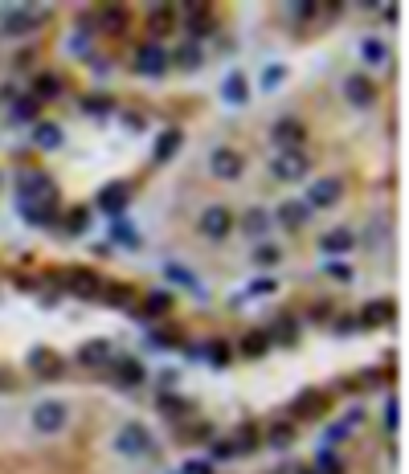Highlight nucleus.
<instances>
[{
    "label": "nucleus",
    "instance_id": "f257e3e1",
    "mask_svg": "<svg viewBox=\"0 0 409 474\" xmlns=\"http://www.w3.org/2000/svg\"><path fill=\"white\" fill-rule=\"evenodd\" d=\"M115 450L123 458H144V454H152V433H147L139 421L119 425V429H115Z\"/></svg>",
    "mask_w": 409,
    "mask_h": 474
},
{
    "label": "nucleus",
    "instance_id": "f03ea898",
    "mask_svg": "<svg viewBox=\"0 0 409 474\" xmlns=\"http://www.w3.org/2000/svg\"><path fill=\"white\" fill-rule=\"evenodd\" d=\"M65 417H70V405L58 401V397H46V401L33 405V429L37 433H58L65 425Z\"/></svg>",
    "mask_w": 409,
    "mask_h": 474
},
{
    "label": "nucleus",
    "instance_id": "7ed1b4c3",
    "mask_svg": "<svg viewBox=\"0 0 409 474\" xmlns=\"http://www.w3.org/2000/svg\"><path fill=\"white\" fill-rule=\"evenodd\" d=\"M270 172H275L278 180H287V184H294V180H303L311 172V156L303 151V147H291V151H278L275 160H270Z\"/></svg>",
    "mask_w": 409,
    "mask_h": 474
},
{
    "label": "nucleus",
    "instance_id": "20e7f679",
    "mask_svg": "<svg viewBox=\"0 0 409 474\" xmlns=\"http://www.w3.org/2000/svg\"><path fill=\"white\" fill-rule=\"evenodd\" d=\"M209 172L217 180H242L245 156H242V151H233V147H213V151H209Z\"/></svg>",
    "mask_w": 409,
    "mask_h": 474
},
{
    "label": "nucleus",
    "instance_id": "39448f33",
    "mask_svg": "<svg viewBox=\"0 0 409 474\" xmlns=\"http://www.w3.org/2000/svg\"><path fill=\"white\" fill-rule=\"evenodd\" d=\"M340 196H344V184L336 176H324V180H315V184L307 188L303 205H307L311 212H315V209H336V205H340Z\"/></svg>",
    "mask_w": 409,
    "mask_h": 474
},
{
    "label": "nucleus",
    "instance_id": "423d86ee",
    "mask_svg": "<svg viewBox=\"0 0 409 474\" xmlns=\"http://www.w3.org/2000/svg\"><path fill=\"white\" fill-rule=\"evenodd\" d=\"M176 16L184 21V29H188V37H193V41H205V37H213V29H217L213 9H205V4H184Z\"/></svg>",
    "mask_w": 409,
    "mask_h": 474
},
{
    "label": "nucleus",
    "instance_id": "0eeeda50",
    "mask_svg": "<svg viewBox=\"0 0 409 474\" xmlns=\"http://www.w3.org/2000/svg\"><path fill=\"white\" fill-rule=\"evenodd\" d=\"M344 98H348L356 111H368V107H376V82L368 78V74H348V78H344Z\"/></svg>",
    "mask_w": 409,
    "mask_h": 474
},
{
    "label": "nucleus",
    "instance_id": "6e6552de",
    "mask_svg": "<svg viewBox=\"0 0 409 474\" xmlns=\"http://www.w3.org/2000/svg\"><path fill=\"white\" fill-rule=\"evenodd\" d=\"M196 229H201V237L221 242V237H229V229H233V217H229V209H221V205H209V209L201 212Z\"/></svg>",
    "mask_w": 409,
    "mask_h": 474
},
{
    "label": "nucleus",
    "instance_id": "1a4fd4ad",
    "mask_svg": "<svg viewBox=\"0 0 409 474\" xmlns=\"http://www.w3.org/2000/svg\"><path fill=\"white\" fill-rule=\"evenodd\" d=\"M135 74H144V78H164V74H168V53H164L156 41L139 45V53H135Z\"/></svg>",
    "mask_w": 409,
    "mask_h": 474
},
{
    "label": "nucleus",
    "instance_id": "9d476101",
    "mask_svg": "<svg viewBox=\"0 0 409 474\" xmlns=\"http://www.w3.org/2000/svg\"><path fill=\"white\" fill-rule=\"evenodd\" d=\"M41 9H4V13H0V21H4V25H0V29L9 33V37H16V33H33L37 29V25H41Z\"/></svg>",
    "mask_w": 409,
    "mask_h": 474
},
{
    "label": "nucleus",
    "instance_id": "9b49d317",
    "mask_svg": "<svg viewBox=\"0 0 409 474\" xmlns=\"http://www.w3.org/2000/svg\"><path fill=\"white\" fill-rule=\"evenodd\" d=\"M270 139L278 144V151H291V147H303L307 127H303V119H278L270 127Z\"/></svg>",
    "mask_w": 409,
    "mask_h": 474
},
{
    "label": "nucleus",
    "instance_id": "f8f14e48",
    "mask_svg": "<svg viewBox=\"0 0 409 474\" xmlns=\"http://www.w3.org/2000/svg\"><path fill=\"white\" fill-rule=\"evenodd\" d=\"M58 282H62L70 294H82V298H95L98 286H102L95 270H62V274H58Z\"/></svg>",
    "mask_w": 409,
    "mask_h": 474
},
{
    "label": "nucleus",
    "instance_id": "ddd939ff",
    "mask_svg": "<svg viewBox=\"0 0 409 474\" xmlns=\"http://www.w3.org/2000/svg\"><path fill=\"white\" fill-rule=\"evenodd\" d=\"M352 245H356L352 229L336 225V229H327L324 237H319V254H327V258L336 262V258H344V254H352Z\"/></svg>",
    "mask_w": 409,
    "mask_h": 474
},
{
    "label": "nucleus",
    "instance_id": "4468645a",
    "mask_svg": "<svg viewBox=\"0 0 409 474\" xmlns=\"http://www.w3.org/2000/svg\"><path fill=\"white\" fill-rule=\"evenodd\" d=\"M111 372H115V384H123V389H139V384L147 380L144 364H139V360H131V356H115L111 360Z\"/></svg>",
    "mask_w": 409,
    "mask_h": 474
},
{
    "label": "nucleus",
    "instance_id": "2eb2a0df",
    "mask_svg": "<svg viewBox=\"0 0 409 474\" xmlns=\"http://www.w3.org/2000/svg\"><path fill=\"white\" fill-rule=\"evenodd\" d=\"M74 360H78L82 368H102V364H111L115 360V348H111V340H86Z\"/></svg>",
    "mask_w": 409,
    "mask_h": 474
},
{
    "label": "nucleus",
    "instance_id": "dca6fc26",
    "mask_svg": "<svg viewBox=\"0 0 409 474\" xmlns=\"http://www.w3.org/2000/svg\"><path fill=\"white\" fill-rule=\"evenodd\" d=\"M221 98H225L229 107H245V102H250V82H245L242 70L225 74V82H221Z\"/></svg>",
    "mask_w": 409,
    "mask_h": 474
},
{
    "label": "nucleus",
    "instance_id": "f3484780",
    "mask_svg": "<svg viewBox=\"0 0 409 474\" xmlns=\"http://www.w3.org/2000/svg\"><path fill=\"white\" fill-rule=\"evenodd\" d=\"M270 221H282L287 229H303V225L311 221V209L303 205V200H282V205H278V212L270 217Z\"/></svg>",
    "mask_w": 409,
    "mask_h": 474
},
{
    "label": "nucleus",
    "instance_id": "a211bd4d",
    "mask_svg": "<svg viewBox=\"0 0 409 474\" xmlns=\"http://www.w3.org/2000/svg\"><path fill=\"white\" fill-rule=\"evenodd\" d=\"M266 340H270V343H287V348L299 343V319H294V315H278L275 323L266 327Z\"/></svg>",
    "mask_w": 409,
    "mask_h": 474
},
{
    "label": "nucleus",
    "instance_id": "6ab92c4d",
    "mask_svg": "<svg viewBox=\"0 0 409 474\" xmlns=\"http://www.w3.org/2000/svg\"><path fill=\"white\" fill-rule=\"evenodd\" d=\"M393 315H397V303H393V298H376V303H368V307L360 311V327L393 323Z\"/></svg>",
    "mask_w": 409,
    "mask_h": 474
},
{
    "label": "nucleus",
    "instance_id": "aec40b11",
    "mask_svg": "<svg viewBox=\"0 0 409 474\" xmlns=\"http://www.w3.org/2000/svg\"><path fill=\"white\" fill-rule=\"evenodd\" d=\"M98 209L107 212V217H123V209H127V188H123V184H107V188L98 193Z\"/></svg>",
    "mask_w": 409,
    "mask_h": 474
},
{
    "label": "nucleus",
    "instance_id": "412c9836",
    "mask_svg": "<svg viewBox=\"0 0 409 474\" xmlns=\"http://www.w3.org/2000/svg\"><path fill=\"white\" fill-rule=\"evenodd\" d=\"M327 409V397L324 392H299L291 405V417H319Z\"/></svg>",
    "mask_w": 409,
    "mask_h": 474
},
{
    "label": "nucleus",
    "instance_id": "4be33fe9",
    "mask_svg": "<svg viewBox=\"0 0 409 474\" xmlns=\"http://www.w3.org/2000/svg\"><path fill=\"white\" fill-rule=\"evenodd\" d=\"M266 352H270L266 331H245L242 340H238V356H245V360H262Z\"/></svg>",
    "mask_w": 409,
    "mask_h": 474
},
{
    "label": "nucleus",
    "instance_id": "5701e85b",
    "mask_svg": "<svg viewBox=\"0 0 409 474\" xmlns=\"http://www.w3.org/2000/svg\"><path fill=\"white\" fill-rule=\"evenodd\" d=\"M180 144H184V131H180V127L160 131V139H156V160L168 163V160H172V156L180 151Z\"/></svg>",
    "mask_w": 409,
    "mask_h": 474
},
{
    "label": "nucleus",
    "instance_id": "b1692460",
    "mask_svg": "<svg viewBox=\"0 0 409 474\" xmlns=\"http://www.w3.org/2000/svg\"><path fill=\"white\" fill-rule=\"evenodd\" d=\"M33 144L41 147V151H53V147H62V127L58 123H33Z\"/></svg>",
    "mask_w": 409,
    "mask_h": 474
},
{
    "label": "nucleus",
    "instance_id": "393cba45",
    "mask_svg": "<svg viewBox=\"0 0 409 474\" xmlns=\"http://www.w3.org/2000/svg\"><path fill=\"white\" fill-rule=\"evenodd\" d=\"M238 225H242L245 237H262V233L275 225V221H270V212H266V209H245V217L238 221Z\"/></svg>",
    "mask_w": 409,
    "mask_h": 474
},
{
    "label": "nucleus",
    "instance_id": "a878e982",
    "mask_svg": "<svg viewBox=\"0 0 409 474\" xmlns=\"http://www.w3.org/2000/svg\"><path fill=\"white\" fill-rule=\"evenodd\" d=\"M168 65H180L184 74H193V70H201V45L196 41H184V45L168 58Z\"/></svg>",
    "mask_w": 409,
    "mask_h": 474
},
{
    "label": "nucleus",
    "instance_id": "bb28decb",
    "mask_svg": "<svg viewBox=\"0 0 409 474\" xmlns=\"http://www.w3.org/2000/svg\"><path fill=\"white\" fill-rule=\"evenodd\" d=\"M147 21H152V33H168V29H176V9L172 4H152L147 9Z\"/></svg>",
    "mask_w": 409,
    "mask_h": 474
},
{
    "label": "nucleus",
    "instance_id": "cd10ccee",
    "mask_svg": "<svg viewBox=\"0 0 409 474\" xmlns=\"http://www.w3.org/2000/svg\"><path fill=\"white\" fill-rule=\"evenodd\" d=\"M58 95H62V78L58 74H37L33 78V98L37 102H53Z\"/></svg>",
    "mask_w": 409,
    "mask_h": 474
},
{
    "label": "nucleus",
    "instance_id": "c85d7f7f",
    "mask_svg": "<svg viewBox=\"0 0 409 474\" xmlns=\"http://www.w3.org/2000/svg\"><path fill=\"white\" fill-rule=\"evenodd\" d=\"M37 114H41V102L33 95H16L13 98V123H37Z\"/></svg>",
    "mask_w": 409,
    "mask_h": 474
},
{
    "label": "nucleus",
    "instance_id": "c756f323",
    "mask_svg": "<svg viewBox=\"0 0 409 474\" xmlns=\"http://www.w3.org/2000/svg\"><path fill=\"white\" fill-rule=\"evenodd\" d=\"M360 62L364 65H385L389 62V45L376 41V37H364V41H360Z\"/></svg>",
    "mask_w": 409,
    "mask_h": 474
},
{
    "label": "nucleus",
    "instance_id": "7c9ffc66",
    "mask_svg": "<svg viewBox=\"0 0 409 474\" xmlns=\"http://www.w3.org/2000/svg\"><path fill=\"white\" fill-rule=\"evenodd\" d=\"M258 441H262L258 425H242V429H238V438L229 441V446H233V458H238V454H254V450H258Z\"/></svg>",
    "mask_w": 409,
    "mask_h": 474
},
{
    "label": "nucleus",
    "instance_id": "2f4dec72",
    "mask_svg": "<svg viewBox=\"0 0 409 474\" xmlns=\"http://www.w3.org/2000/svg\"><path fill=\"white\" fill-rule=\"evenodd\" d=\"M315 474H344V458L331 450V446H324L319 454H315V466H311Z\"/></svg>",
    "mask_w": 409,
    "mask_h": 474
},
{
    "label": "nucleus",
    "instance_id": "473e14b6",
    "mask_svg": "<svg viewBox=\"0 0 409 474\" xmlns=\"http://www.w3.org/2000/svg\"><path fill=\"white\" fill-rule=\"evenodd\" d=\"M29 368H33V372H41V376H58V372H62V360H53L46 348H33Z\"/></svg>",
    "mask_w": 409,
    "mask_h": 474
},
{
    "label": "nucleus",
    "instance_id": "72a5a7b5",
    "mask_svg": "<svg viewBox=\"0 0 409 474\" xmlns=\"http://www.w3.org/2000/svg\"><path fill=\"white\" fill-rule=\"evenodd\" d=\"M164 274H168V282H180L184 291L201 294V282H196V274H193V270H184V266H176V262H168V266H164Z\"/></svg>",
    "mask_w": 409,
    "mask_h": 474
},
{
    "label": "nucleus",
    "instance_id": "f704fd0d",
    "mask_svg": "<svg viewBox=\"0 0 409 474\" xmlns=\"http://www.w3.org/2000/svg\"><path fill=\"white\" fill-rule=\"evenodd\" d=\"M266 441H270V450H287L294 441V425L291 421H275L270 425V433H266Z\"/></svg>",
    "mask_w": 409,
    "mask_h": 474
},
{
    "label": "nucleus",
    "instance_id": "c9c22d12",
    "mask_svg": "<svg viewBox=\"0 0 409 474\" xmlns=\"http://www.w3.org/2000/svg\"><path fill=\"white\" fill-rule=\"evenodd\" d=\"M98 29H107V33H123L127 29V9H98Z\"/></svg>",
    "mask_w": 409,
    "mask_h": 474
},
{
    "label": "nucleus",
    "instance_id": "e433bc0d",
    "mask_svg": "<svg viewBox=\"0 0 409 474\" xmlns=\"http://www.w3.org/2000/svg\"><path fill=\"white\" fill-rule=\"evenodd\" d=\"M168 307H172V294H168V291H152L139 315H144V319H156V315H164Z\"/></svg>",
    "mask_w": 409,
    "mask_h": 474
},
{
    "label": "nucleus",
    "instance_id": "4c0bfd02",
    "mask_svg": "<svg viewBox=\"0 0 409 474\" xmlns=\"http://www.w3.org/2000/svg\"><path fill=\"white\" fill-rule=\"evenodd\" d=\"M82 111L98 114V119H102V114H115V98L111 95H86L82 98Z\"/></svg>",
    "mask_w": 409,
    "mask_h": 474
},
{
    "label": "nucleus",
    "instance_id": "58836bf2",
    "mask_svg": "<svg viewBox=\"0 0 409 474\" xmlns=\"http://www.w3.org/2000/svg\"><path fill=\"white\" fill-rule=\"evenodd\" d=\"M229 356H233V352H229L225 340H209V343H205V360H209L213 368H225Z\"/></svg>",
    "mask_w": 409,
    "mask_h": 474
},
{
    "label": "nucleus",
    "instance_id": "ea45409f",
    "mask_svg": "<svg viewBox=\"0 0 409 474\" xmlns=\"http://www.w3.org/2000/svg\"><path fill=\"white\" fill-rule=\"evenodd\" d=\"M278 262H282V249H278V245H258V249H254V266H262V270H275Z\"/></svg>",
    "mask_w": 409,
    "mask_h": 474
},
{
    "label": "nucleus",
    "instance_id": "a19ab883",
    "mask_svg": "<svg viewBox=\"0 0 409 474\" xmlns=\"http://www.w3.org/2000/svg\"><path fill=\"white\" fill-rule=\"evenodd\" d=\"M111 242H119V245H139V237L127 229V217H111Z\"/></svg>",
    "mask_w": 409,
    "mask_h": 474
},
{
    "label": "nucleus",
    "instance_id": "79ce46f5",
    "mask_svg": "<svg viewBox=\"0 0 409 474\" xmlns=\"http://www.w3.org/2000/svg\"><path fill=\"white\" fill-rule=\"evenodd\" d=\"M65 229H70V233H86V229H90V209H86V205L70 209V217H65Z\"/></svg>",
    "mask_w": 409,
    "mask_h": 474
},
{
    "label": "nucleus",
    "instance_id": "37998d69",
    "mask_svg": "<svg viewBox=\"0 0 409 474\" xmlns=\"http://www.w3.org/2000/svg\"><path fill=\"white\" fill-rule=\"evenodd\" d=\"M156 405H160V413H168V417H180V413H188V401H180V397H172V392H164Z\"/></svg>",
    "mask_w": 409,
    "mask_h": 474
},
{
    "label": "nucleus",
    "instance_id": "c03bdc74",
    "mask_svg": "<svg viewBox=\"0 0 409 474\" xmlns=\"http://www.w3.org/2000/svg\"><path fill=\"white\" fill-rule=\"evenodd\" d=\"M356 421H360V413H348V421H336L331 429H327V441H340V438H348V433L356 429Z\"/></svg>",
    "mask_w": 409,
    "mask_h": 474
},
{
    "label": "nucleus",
    "instance_id": "a18cd8bd",
    "mask_svg": "<svg viewBox=\"0 0 409 474\" xmlns=\"http://www.w3.org/2000/svg\"><path fill=\"white\" fill-rule=\"evenodd\" d=\"M282 78H287V70H282V65H266V70H262V90L282 86Z\"/></svg>",
    "mask_w": 409,
    "mask_h": 474
},
{
    "label": "nucleus",
    "instance_id": "49530a36",
    "mask_svg": "<svg viewBox=\"0 0 409 474\" xmlns=\"http://www.w3.org/2000/svg\"><path fill=\"white\" fill-rule=\"evenodd\" d=\"M176 474H213V462H205V458H184Z\"/></svg>",
    "mask_w": 409,
    "mask_h": 474
},
{
    "label": "nucleus",
    "instance_id": "de8ad7c7",
    "mask_svg": "<svg viewBox=\"0 0 409 474\" xmlns=\"http://www.w3.org/2000/svg\"><path fill=\"white\" fill-rule=\"evenodd\" d=\"M229 458H233V446H229V441H213L205 462H229Z\"/></svg>",
    "mask_w": 409,
    "mask_h": 474
},
{
    "label": "nucleus",
    "instance_id": "09e8293b",
    "mask_svg": "<svg viewBox=\"0 0 409 474\" xmlns=\"http://www.w3.org/2000/svg\"><path fill=\"white\" fill-rule=\"evenodd\" d=\"M327 278H336V282H352V266H348V262H327Z\"/></svg>",
    "mask_w": 409,
    "mask_h": 474
},
{
    "label": "nucleus",
    "instance_id": "8fccbe9b",
    "mask_svg": "<svg viewBox=\"0 0 409 474\" xmlns=\"http://www.w3.org/2000/svg\"><path fill=\"white\" fill-rule=\"evenodd\" d=\"M102 298H107L111 307H131V291H127V286H115V291H107Z\"/></svg>",
    "mask_w": 409,
    "mask_h": 474
},
{
    "label": "nucleus",
    "instance_id": "3c124183",
    "mask_svg": "<svg viewBox=\"0 0 409 474\" xmlns=\"http://www.w3.org/2000/svg\"><path fill=\"white\" fill-rule=\"evenodd\" d=\"M278 291V282L270 274H262V278H254V282H250V294H275Z\"/></svg>",
    "mask_w": 409,
    "mask_h": 474
},
{
    "label": "nucleus",
    "instance_id": "603ef678",
    "mask_svg": "<svg viewBox=\"0 0 409 474\" xmlns=\"http://www.w3.org/2000/svg\"><path fill=\"white\" fill-rule=\"evenodd\" d=\"M291 13L299 16V21H315V16H319V9H315V4H294Z\"/></svg>",
    "mask_w": 409,
    "mask_h": 474
},
{
    "label": "nucleus",
    "instance_id": "864d4df0",
    "mask_svg": "<svg viewBox=\"0 0 409 474\" xmlns=\"http://www.w3.org/2000/svg\"><path fill=\"white\" fill-rule=\"evenodd\" d=\"M147 340L156 343V348H176V340H172V335H164V331H147Z\"/></svg>",
    "mask_w": 409,
    "mask_h": 474
},
{
    "label": "nucleus",
    "instance_id": "5fc2aeb1",
    "mask_svg": "<svg viewBox=\"0 0 409 474\" xmlns=\"http://www.w3.org/2000/svg\"><path fill=\"white\" fill-rule=\"evenodd\" d=\"M352 331H360V323H356V319H348V315H344L340 323H336V335H352Z\"/></svg>",
    "mask_w": 409,
    "mask_h": 474
},
{
    "label": "nucleus",
    "instance_id": "6e6d98bb",
    "mask_svg": "<svg viewBox=\"0 0 409 474\" xmlns=\"http://www.w3.org/2000/svg\"><path fill=\"white\" fill-rule=\"evenodd\" d=\"M385 425H389V429H397V401H389V405H385Z\"/></svg>",
    "mask_w": 409,
    "mask_h": 474
},
{
    "label": "nucleus",
    "instance_id": "4d7b16f0",
    "mask_svg": "<svg viewBox=\"0 0 409 474\" xmlns=\"http://www.w3.org/2000/svg\"><path fill=\"white\" fill-rule=\"evenodd\" d=\"M299 474H315V470H311V466H307V470H299Z\"/></svg>",
    "mask_w": 409,
    "mask_h": 474
}]
</instances>
